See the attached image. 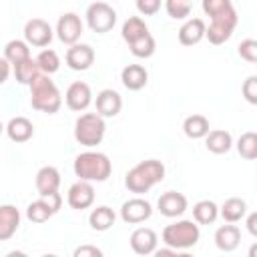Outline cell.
I'll use <instances>...</instances> for the list:
<instances>
[{
    "label": "cell",
    "mask_w": 257,
    "mask_h": 257,
    "mask_svg": "<svg viewBox=\"0 0 257 257\" xmlns=\"http://www.w3.org/2000/svg\"><path fill=\"white\" fill-rule=\"evenodd\" d=\"M165 179V165L157 159H147L137 163L124 177V187L135 193V195H143L147 191H151L157 183H161Z\"/></svg>",
    "instance_id": "cell-1"
},
{
    "label": "cell",
    "mask_w": 257,
    "mask_h": 257,
    "mask_svg": "<svg viewBox=\"0 0 257 257\" xmlns=\"http://www.w3.org/2000/svg\"><path fill=\"white\" fill-rule=\"evenodd\" d=\"M28 86H30V104H32V108H36L40 112H46V114H54V112L60 110L62 96H60L58 86L50 78V74L40 72Z\"/></svg>",
    "instance_id": "cell-2"
},
{
    "label": "cell",
    "mask_w": 257,
    "mask_h": 257,
    "mask_svg": "<svg viewBox=\"0 0 257 257\" xmlns=\"http://www.w3.org/2000/svg\"><path fill=\"white\" fill-rule=\"evenodd\" d=\"M112 165L104 153L98 151H84L74 159V175L80 181L88 183H102L110 177Z\"/></svg>",
    "instance_id": "cell-3"
},
{
    "label": "cell",
    "mask_w": 257,
    "mask_h": 257,
    "mask_svg": "<svg viewBox=\"0 0 257 257\" xmlns=\"http://www.w3.org/2000/svg\"><path fill=\"white\" fill-rule=\"evenodd\" d=\"M104 131H106V122L104 116H100L98 112H84L74 122V139L78 145L86 149L100 145L104 139Z\"/></svg>",
    "instance_id": "cell-4"
},
{
    "label": "cell",
    "mask_w": 257,
    "mask_h": 257,
    "mask_svg": "<svg viewBox=\"0 0 257 257\" xmlns=\"http://www.w3.org/2000/svg\"><path fill=\"white\" fill-rule=\"evenodd\" d=\"M201 237V231H199V225L193 223V221H177V223H171L163 229V243L167 247H173L177 251H183V249H191L197 245Z\"/></svg>",
    "instance_id": "cell-5"
},
{
    "label": "cell",
    "mask_w": 257,
    "mask_h": 257,
    "mask_svg": "<svg viewBox=\"0 0 257 257\" xmlns=\"http://www.w3.org/2000/svg\"><path fill=\"white\" fill-rule=\"evenodd\" d=\"M237 22H239V16H237V10L233 6V8H229V10L211 18V24L205 28V38L215 46L225 44L233 36Z\"/></svg>",
    "instance_id": "cell-6"
},
{
    "label": "cell",
    "mask_w": 257,
    "mask_h": 257,
    "mask_svg": "<svg viewBox=\"0 0 257 257\" xmlns=\"http://www.w3.org/2000/svg\"><path fill=\"white\" fill-rule=\"evenodd\" d=\"M86 24L92 32L96 34H104L110 32L116 24V12L112 6H108L106 2H92L86 8Z\"/></svg>",
    "instance_id": "cell-7"
},
{
    "label": "cell",
    "mask_w": 257,
    "mask_h": 257,
    "mask_svg": "<svg viewBox=\"0 0 257 257\" xmlns=\"http://www.w3.org/2000/svg\"><path fill=\"white\" fill-rule=\"evenodd\" d=\"M52 36H54V32H52L50 24L42 18H30L24 24V40L28 42V46L44 48L50 44Z\"/></svg>",
    "instance_id": "cell-8"
},
{
    "label": "cell",
    "mask_w": 257,
    "mask_h": 257,
    "mask_svg": "<svg viewBox=\"0 0 257 257\" xmlns=\"http://www.w3.org/2000/svg\"><path fill=\"white\" fill-rule=\"evenodd\" d=\"M80 34H82V20H80L78 14L66 12V14H62L58 18V22H56V36H58L60 42H64L68 46L76 44Z\"/></svg>",
    "instance_id": "cell-9"
},
{
    "label": "cell",
    "mask_w": 257,
    "mask_h": 257,
    "mask_svg": "<svg viewBox=\"0 0 257 257\" xmlns=\"http://www.w3.org/2000/svg\"><path fill=\"white\" fill-rule=\"evenodd\" d=\"M153 215V207L147 199H141V197H133L128 201L122 203L120 207V219L128 225H137V223H143L147 221L149 217Z\"/></svg>",
    "instance_id": "cell-10"
},
{
    "label": "cell",
    "mask_w": 257,
    "mask_h": 257,
    "mask_svg": "<svg viewBox=\"0 0 257 257\" xmlns=\"http://www.w3.org/2000/svg\"><path fill=\"white\" fill-rule=\"evenodd\" d=\"M66 203L70 209L82 211L88 209L94 203V187L88 181H76L74 185H70L68 193H66Z\"/></svg>",
    "instance_id": "cell-11"
},
{
    "label": "cell",
    "mask_w": 257,
    "mask_h": 257,
    "mask_svg": "<svg viewBox=\"0 0 257 257\" xmlns=\"http://www.w3.org/2000/svg\"><path fill=\"white\" fill-rule=\"evenodd\" d=\"M64 102H66V106H68L70 110H74V112L84 110V108L92 102V90H90V86H88L86 82H82V80L72 82V84L66 88Z\"/></svg>",
    "instance_id": "cell-12"
},
{
    "label": "cell",
    "mask_w": 257,
    "mask_h": 257,
    "mask_svg": "<svg viewBox=\"0 0 257 257\" xmlns=\"http://www.w3.org/2000/svg\"><path fill=\"white\" fill-rule=\"evenodd\" d=\"M64 60H66L68 68H72V70H78V72L88 70L94 62V50L88 44H78L76 42V44H70V48L66 50Z\"/></svg>",
    "instance_id": "cell-13"
},
{
    "label": "cell",
    "mask_w": 257,
    "mask_h": 257,
    "mask_svg": "<svg viewBox=\"0 0 257 257\" xmlns=\"http://www.w3.org/2000/svg\"><path fill=\"white\" fill-rule=\"evenodd\" d=\"M187 197L183 193H177V191H167L159 197L157 201V209L161 211V215L165 217H181L185 211H187Z\"/></svg>",
    "instance_id": "cell-14"
},
{
    "label": "cell",
    "mask_w": 257,
    "mask_h": 257,
    "mask_svg": "<svg viewBox=\"0 0 257 257\" xmlns=\"http://www.w3.org/2000/svg\"><path fill=\"white\" fill-rule=\"evenodd\" d=\"M131 249L137 253V255H153L155 249H157V243H159V237L153 229L149 227H139L131 233Z\"/></svg>",
    "instance_id": "cell-15"
},
{
    "label": "cell",
    "mask_w": 257,
    "mask_h": 257,
    "mask_svg": "<svg viewBox=\"0 0 257 257\" xmlns=\"http://www.w3.org/2000/svg\"><path fill=\"white\" fill-rule=\"evenodd\" d=\"M122 108V98L116 90L112 88H104L96 94V112L104 118H110V116H116Z\"/></svg>",
    "instance_id": "cell-16"
},
{
    "label": "cell",
    "mask_w": 257,
    "mask_h": 257,
    "mask_svg": "<svg viewBox=\"0 0 257 257\" xmlns=\"http://www.w3.org/2000/svg\"><path fill=\"white\" fill-rule=\"evenodd\" d=\"M205 20L203 18H189L177 32L179 36V42L183 46H193V44H199L203 38H205Z\"/></svg>",
    "instance_id": "cell-17"
},
{
    "label": "cell",
    "mask_w": 257,
    "mask_h": 257,
    "mask_svg": "<svg viewBox=\"0 0 257 257\" xmlns=\"http://www.w3.org/2000/svg\"><path fill=\"white\" fill-rule=\"evenodd\" d=\"M20 227V211L14 205H0V241H8Z\"/></svg>",
    "instance_id": "cell-18"
},
{
    "label": "cell",
    "mask_w": 257,
    "mask_h": 257,
    "mask_svg": "<svg viewBox=\"0 0 257 257\" xmlns=\"http://www.w3.org/2000/svg\"><path fill=\"white\" fill-rule=\"evenodd\" d=\"M34 183H36V191H38L40 197L50 195V193H56L58 187H60V173H58L56 167L46 165V167L38 169V173H36V181H34Z\"/></svg>",
    "instance_id": "cell-19"
},
{
    "label": "cell",
    "mask_w": 257,
    "mask_h": 257,
    "mask_svg": "<svg viewBox=\"0 0 257 257\" xmlns=\"http://www.w3.org/2000/svg\"><path fill=\"white\" fill-rule=\"evenodd\" d=\"M120 80L128 90H141L149 82V72L143 64H126L120 72Z\"/></svg>",
    "instance_id": "cell-20"
},
{
    "label": "cell",
    "mask_w": 257,
    "mask_h": 257,
    "mask_svg": "<svg viewBox=\"0 0 257 257\" xmlns=\"http://www.w3.org/2000/svg\"><path fill=\"white\" fill-rule=\"evenodd\" d=\"M6 135L10 141L14 143H26L34 137V124L26 118V116H14L10 118V122L4 126Z\"/></svg>",
    "instance_id": "cell-21"
},
{
    "label": "cell",
    "mask_w": 257,
    "mask_h": 257,
    "mask_svg": "<svg viewBox=\"0 0 257 257\" xmlns=\"http://www.w3.org/2000/svg\"><path fill=\"white\" fill-rule=\"evenodd\" d=\"M239 241H241V231L237 225L233 223H227V225H221L217 231H215V245L229 253V251H235L239 247Z\"/></svg>",
    "instance_id": "cell-22"
},
{
    "label": "cell",
    "mask_w": 257,
    "mask_h": 257,
    "mask_svg": "<svg viewBox=\"0 0 257 257\" xmlns=\"http://www.w3.org/2000/svg\"><path fill=\"white\" fill-rule=\"evenodd\" d=\"M205 147H207V151H211L215 155H225L233 147V137H231V133H227L223 128L209 131L205 135Z\"/></svg>",
    "instance_id": "cell-23"
},
{
    "label": "cell",
    "mask_w": 257,
    "mask_h": 257,
    "mask_svg": "<svg viewBox=\"0 0 257 257\" xmlns=\"http://www.w3.org/2000/svg\"><path fill=\"white\" fill-rule=\"evenodd\" d=\"M219 215H221L227 223H237V221L245 219V215H247V203H245V199L229 197V199L221 205Z\"/></svg>",
    "instance_id": "cell-24"
},
{
    "label": "cell",
    "mask_w": 257,
    "mask_h": 257,
    "mask_svg": "<svg viewBox=\"0 0 257 257\" xmlns=\"http://www.w3.org/2000/svg\"><path fill=\"white\" fill-rule=\"evenodd\" d=\"M114 221H116V215L106 205H100V207L92 209L90 215H88V223L94 231H108L114 225Z\"/></svg>",
    "instance_id": "cell-25"
},
{
    "label": "cell",
    "mask_w": 257,
    "mask_h": 257,
    "mask_svg": "<svg viewBox=\"0 0 257 257\" xmlns=\"http://www.w3.org/2000/svg\"><path fill=\"white\" fill-rule=\"evenodd\" d=\"M217 217H219V207L213 201L203 199V201H199V203L193 205V219H195V223H199V225H211V223H215Z\"/></svg>",
    "instance_id": "cell-26"
},
{
    "label": "cell",
    "mask_w": 257,
    "mask_h": 257,
    "mask_svg": "<svg viewBox=\"0 0 257 257\" xmlns=\"http://www.w3.org/2000/svg\"><path fill=\"white\" fill-rule=\"evenodd\" d=\"M209 118L203 114H191L183 122V131L189 139H203L209 133Z\"/></svg>",
    "instance_id": "cell-27"
},
{
    "label": "cell",
    "mask_w": 257,
    "mask_h": 257,
    "mask_svg": "<svg viewBox=\"0 0 257 257\" xmlns=\"http://www.w3.org/2000/svg\"><path fill=\"white\" fill-rule=\"evenodd\" d=\"M147 32H149V26H147V24H145V20H143V18H139V16H131V18H126V20H124V24H122V30H120L122 40H124L126 44L135 42L137 38L145 36Z\"/></svg>",
    "instance_id": "cell-28"
},
{
    "label": "cell",
    "mask_w": 257,
    "mask_h": 257,
    "mask_svg": "<svg viewBox=\"0 0 257 257\" xmlns=\"http://www.w3.org/2000/svg\"><path fill=\"white\" fill-rule=\"evenodd\" d=\"M12 66H14V76H16V80L20 84H30L40 74V68H38V64H36V60L32 56L22 60V62H18V64H12Z\"/></svg>",
    "instance_id": "cell-29"
},
{
    "label": "cell",
    "mask_w": 257,
    "mask_h": 257,
    "mask_svg": "<svg viewBox=\"0 0 257 257\" xmlns=\"http://www.w3.org/2000/svg\"><path fill=\"white\" fill-rule=\"evenodd\" d=\"M4 58H6L10 64H18V62L30 58L28 42H26V40H10V42L4 46Z\"/></svg>",
    "instance_id": "cell-30"
},
{
    "label": "cell",
    "mask_w": 257,
    "mask_h": 257,
    "mask_svg": "<svg viewBox=\"0 0 257 257\" xmlns=\"http://www.w3.org/2000/svg\"><path fill=\"white\" fill-rule=\"evenodd\" d=\"M52 215H54V211H52V207L48 205V201H46L44 197L32 201V203L28 205V209H26V217H28L32 223H44V221H48Z\"/></svg>",
    "instance_id": "cell-31"
},
{
    "label": "cell",
    "mask_w": 257,
    "mask_h": 257,
    "mask_svg": "<svg viewBox=\"0 0 257 257\" xmlns=\"http://www.w3.org/2000/svg\"><path fill=\"white\" fill-rule=\"evenodd\" d=\"M128 48H131V52H133L137 58H151V56L155 54L157 44H155L153 34H151V32H147L145 36H141V38H137L135 42H131V44H128Z\"/></svg>",
    "instance_id": "cell-32"
},
{
    "label": "cell",
    "mask_w": 257,
    "mask_h": 257,
    "mask_svg": "<svg viewBox=\"0 0 257 257\" xmlns=\"http://www.w3.org/2000/svg\"><path fill=\"white\" fill-rule=\"evenodd\" d=\"M34 60H36L40 72H44V74H54V72L60 68V58H58V54H56L52 48L40 50V54H38Z\"/></svg>",
    "instance_id": "cell-33"
},
{
    "label": "cell",
    "mask_w": 257,
    "mask_h": 257,
    "mask_svg": "<svg viewBox=\"0 0 257 257\" xmlns=\"http://www.w3.org/2000/svg\"><path fill=\"white\" fill-rule=\"evenodd\" d=\"M237 151H239V155H241L243 159H247V161L257 159V135H255L253 131L243 133V135L239 137V141H237Z\"/></svg>",
    "instance_id": "cell-34"
},
{
    "label": "cell",
    "mask_w": 257,
    "mask_h": 257,
    "mask_svg": "<svg viewBox=\"0 0 257 257\" xmlns=\"http://www.w3.org/2000/svg\"><path fill=\"white\" fill-rule=\"evenodd\" d=\"M165 10L175 20H185L191 14V2L189 0H165Z\"/></svg>",
    "instance_id": "cell-35"
},
{
    "label": "cell",
    "mask_w": 257,
    "mask_h": 257,
    "mask_svg": "<svg viewBox=\"0 0 257 257\" xmlns=\"http://www.w3.org/2000/svg\"><path fill=\"white\" fill-rule=\"evenodd\" d=\"M201 8H203V12L209 18H213V16H217V14L233 8V2L231 0H203L201 2Z\"/></svg>",
    "instance_id": "cell-36"
},
{
    "label": "cell",
    "mask_w": 257,
    "mask_h": 257,
    "mask_svg": "<svg viewBox=\"0 0 257 257\" xmlns=\"http://www.w3.org/2000/svg\"><path fill=\"white\" fill-rule=\"evenodd\" d=\"M237 52H239V56L243 58V60H247V62H257V42L253 40V38H245V40H241V44L237 46Z\"/></svg>",
    "instance_id": "cell-37"
},
{
    "label": "cell",
    "mask_w": 257,
    "mask_h": 257,
    "mask_svg": "<svg viewBox=\"0 0 257 257\" xmlns=\"http://www.w3.org/2000/svg\"><path fill=\"white\" fill-rule=\"evenodd\" d=\"M241 90H243V96H245V100H247L249 104H257V76H255V74H251V76L243 82Z\"/></svg>",
    "instance_id": "cell-38"
},
{
    "label": "cell",
    "mask_w": 257,
    "mask_h": 257,
    "mask_svg": "<svg viewBox=\"0 0 257 257\" xmlns=\"http://www.w3.org/2000/svg\"><path fill=\"white\" fill-rule=\"evenodd\" d=\"M137 10L143 16H153L161 10V0H137Z\"/></svg>",
    "instance_id": "cell-39"
},
{
    "label": "cell",
    "mask_w": 257,
    "mask_h": 257,
    "mask_svg": "<svg viewBox=\"0 0 257 257\" xmlns=\"http://www.w3.org/2000/svg\"><path fill=\"white\" fill-rule=\"evenodd\" d=\"M72 255L74 257H102V251L94 245H80V247L74 249Z\"/></svg>",
    "instance_id": "cell-40"
},
{
    "label": "cell",
    "mask_w": 257,
    "mask_h": 257,
    "mask_svg": "<svg viewBox=\"0 0 257 257\" xmlns=\"http://www.w3.org/2000/svg\"><path fill=\"white\" fill-rule=\"evenodd\" d=\"M10 62L6 60V58H0V84H4L6 80H8V76H10Z\"/></svg>",
    "instance_id": "cell-41"
},
{
    "label": "cell",
    "mask_w": 257,
    "mask_h": 257,
    "mask_svg": "<svg viewBox=\"0 0 257 257\" xmlns=\"http://www.w3.org/2000/svg\"><path fill=\"white\" fill-rule=\"evenodd\" d=\"M247 231L253 237H257V213H249V217H247Z\"/></svg>",
    "instance_id": "cell-42"
},
{
    "label": "cell",
    "mask_w": 257,
    "mask_h": 257,
    "mask_svg": "<svg viewBox=\"0 0 257 257\" xmlns=\"http://www.w3.org/2000/svg\"><path fill=\"white\" fill-rule=\"evenodd\" d=\"M179 251L173 249V247H165V249H155V255L157 257H165V255H177Z\"/></svg>",
    "instance_id": "cell-43"
},
{
    "label": "cell",
    "mask_w": 257,
    "mask_h": 257,
    "mask_svg": "<svg viewBox=\"0 0 257 257\" xmlns=\"http://www.w3.org/2000/svg\"><path fill=\"white\" fill-rule=\"evenodd\" d=\"M2 131H4V124H2V120H0V135H2Z\"/></svg>",
    "instance_id": "cell-44"
}]
</instances>
